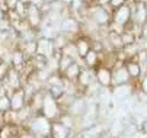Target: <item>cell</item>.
<instances>
[{
	"instance_id": "obj_1",
	"label": "cell",
	"mask_w": 147,
	"mask_h": 138,
	"mask_svg": "<svg viewBox=\"0 0 147 138\" xmlns=\"http://www.w3.org/2000/svg\"><path fill=\"white\" fill-rule=\"evenodd\" d=\"M88 17L93 21L98 26H109L112 19V10L109 7H103L99 5H92L88 7Z\"/></svg>"
},
{
	"instance_id": "obj_2",
	"label": "cell",
	"mask_w": 147,
	"mask_h": 138,
	"mask_svg": "<svg viewBox=\"0 0 147 138\" xmlns=\"http://www.w3.org/2000/svg\"><path fill=\"white\" fill-rule=\"evenodd\" d=\"M29 128L35 132L36 137L47 138V137H50L51 121L48 118H45L44 115H34L29 121Z\"/></svg>"
},
{
	"instance_id": "obj_3",
	"label": "cell",
	"mask_w": 147,
	"mask_h": 138,
	"mask_svg": "<svg viewBox=\"0 0 147 138\" xmlns=\"http://www.w3.org/2000/svg\"><path fill=\"white\" fill-rule=\"evenodd\" d=\"M60 113H61V109H60L58 102L48 92H45L42 108H41V115H44L45 118H48L50 121H57L60 118Z\"/></svg>"
},
{
	"instance_id": "obj_4",
	"label": "cell",
	"mask_w": 147,
	"mask_h": 138,
	"mask_svg": "<svg viewBox=\"0 0 147 138\" xmlns=\"http://www.w3.org/2000/svg\"><path fill=\"white\" fill-rule=\"evenodd\" d=\"M112 23H117L119 26L127 28L131 23V6L127 2L125 5L119 6L118 9L112 10V19H111Z\"/></svg>"
},
{
	"instance_id": "obj_5",
	"label": "cell",
	"mask_w": 147,
	"mask_h": 138,
	"mask_svg": "<svg viewBox=\"0 0 147 138\" xmlns=\"http://www.w3.org/2000/svg\"><path fill=\"white\" fill-rule=\"evenodd\" d=\"M125 83H131V77L124 66V61H117L115 66L112 67V87L125 84Z\"/></svg>"
},
{
	"instance_id": "obj_6",
	"label": "cell",
	"mask_w": 147,
	"mask_h": 138,
	"mask_svg": "<svg viewBox=\"0 0 147 138\" xmlns=\"http://www.w3.org/2000/svg\"><path fill=\"white\" fill-rule=\"evenodd\" d=\"M42 13H41V10H39V6H36V5H32V3H29L28 5V9H26V21H28V23H29V26L31 28H34V29H38V28H41V25H42Z\"/></svg>"
},
{
	"instance_id": "obj_7",
	"label": "cell",
	"mask_w": 147,
	"mask_h": 138,
	"mask_svg": "<svg viewBox=\"0 0 147 138\" xmlns=\"http://www.w3.org/2000/svg\"><path fill=\"white\" fill-rule=\"evenodd\" d=\"M95 78L100 87H112V70L109 67H105V66L96 67Z\"/></svg>"
},
{
	"instance_id": "obj_8",
	"label": "cell",
	"mask_w": 147,
	"mask_h": 138,
	"mask_svg": "<svg viewBox=\"0 0 147 138\" xmlns=\"http://www.w3.org/2000/svg\"><path fill=\"white\" fill-rule=\"evenodd\" d=\"M88 100H86V97H76V99L73 100V103L69 106L67 112L69 115H71L73 118H80L86 113L88 111Z\"/></svg>"
},
{
	"instance_id": "obj_9",
	"label": "cell",
	"mask_w": 147,
	"mask_h": 138,
	"mask_svg": "<svg viewBox=\"0 0 147 138\" xmlns=\"http://www.w3.org/2000/svg\"><path fill=\"white\" fill-rule=\"evenodd\" d=\"M55 48H54V44H53V39H47V38H38L36 39V54L38 55H42L45 57L47 60L53 57Z\"/></svg>"
},
{
	"instance_id": "obj_10",
	"label": "cell",
	"mask_w": 147,
	"mask_h": 138,
	"mask_svg": "<svg viewBox=\"0 0 147 138\" xmlns=\"http://www.w3.org/2000/svg\"><path fill=\"white\" fill-rule=\"evenodd\" d=\"M71 132L73 131L69 127H66L58 119L57 121H51V131H50V137L51 138H70Z\"/></svg>"
},
{
	"instance_id": "obj_11",
	"label": "cell",
	"mask_w": 147,
	"mask_h": 138,
	"mask_svg": "<svg viewBox=\"0 0 147 138\" xmlns=\"http://www.w3.org/2000/svg\"><path fill=\"white\" fill-rule=\"evenodd\" d=\"M9 97H10L12 111H15V112L20 111V109L26 105V93H25V90H24L22 87L13 90V93H12Z\"/></svg>"
},
{
	"instance_id": "obj_12",
	"label": "cell",
	"mask_w": 147,
	"mask_h": 138,
	"mask_svg": "<svg viewBox=\"0 0 147 138\" xmlns=\"http://www.w3.org/2000/svg\"><path fill=\"white\" fill-rule=\"evenodd\" d=\"M93 82H96V78H95V70L88 68V67H83L82 71H80V74H79V77H77V82H76L77 86L86 90V87L90 86Z\"/></svg>"
},
{
	"instance_id": "obj_13",
	"label": "cell",
	"mask_w": 147,
	"mask_h": 138,
	"mask_svg": "<svg viewBox=\"0 0 147 138\" xmlns=\"http://www.w3.org/2000/svg\"><path fill=\"white\" fill-rule=\"evenodd\" d=\"M111 92H112V96L115 100H125L127 97L131 96L133 93V84L131 83H125V84H119V86H114L111 87Z\"/></svg>"
},
{
	"instance_id": "obj_14",
	"label": "cell",
	"mask_w": 147,
	"mask_h": 138,
	"mask_svg": "<svg viewBox=\"0 0 147 138\" xmlns=\"http://www.w3.org/2000/svg\"><path fill=\"white\" fill-rule=\"evenodd\" d=\"M74 44H76V48H77V52H79V57L83 58L90 50H92V41L85 36V35H80L74 39Z\"/></svg>"
},
{
	"instance_id": "obj_15",
	"label": "cell",
	"mask_w": 147,
	"mask_h": 138,
	"mask_svg": "<svg viewBox=\"0 0 147 138\" xmlns=\"http://www.w3.org/2000/svg\"><path fill=\"white\" fill-rule=\"evenodd\" d=\"M124 66H125V68H127V71H128V74L131 77V80H134V78H140L143 76L141 67L137 63L136 58H130V60H127V61L124 63Z\"/></svg>"
},
{
	"instance_id": "obj_16",
	"label": "cell",
	"mask_w": 147,
	"mask_h": 138,
	"mask_svg": "<svg viewBox=\"0 0 147 138\" xmlns=\"http://www.w3.org/2000/svg\"><path fill=\"white\" fill-rule=\"evenodd\" d=\"M82 60H83V66L88 67V68H92V70H95L96 67H99V66H100V58H99V54H98L96 51H93V50H90L85 57L82 58Z\"/></svg>"
},
{
	"instance_id": "obj_17",
	"label": "cell",
	"mask_w": 147,
	"mask_h": 138,
	"mask_svg": "<svg viewBox=\"0 0 147 138\" xmlns=\"http://www.w3.org/2000/svg\"><path fill=\"white\" fill-rule=\"evenodd\" d=\"M82 66L79 64V63H73L64 73H63L61 76H63V78H66V80H69V82H73V83H76L77 82V77H79V74H80V71H82Z\"/></svg>"
},
{
	"instance_id": "obj_18",
	"label": "cell",
	"mask_w": 147,
	"mask_h": 138,
	"mask_svg": "<svg viewBox=\"0 0 147 138\" xmlns=\"http://www.w3.org/2000/svg\"><path fill=\"white\" fill-rule=\"evenodd\" d=\"M137 39H138V36H137L133 31H130V29H125V31L121 33V41H122L124 47H128V45L136 44Z\"/></svg>"
},
{
	"instance_id": "obj_19",
	"label": "cell",
	"mask_w": 147,
	"mask_h": 138,
	"mask_svg": "<svg viewBox=\"0 0 147 138\" xmlns=\"http://www.w3.org/2000/svg\"><path fill=\"white\" fill-rule=\"evenodd\" d=\"M73 63H74L73 58H70V57H67V55L63 54V55L60 57V60H58V73L63 74V73H64V71H66Z\"/></svg>"
},
{
	"instance_id": "obj_20",
	"label": "cell",
	"mask_w": 147,
	"mask_h": 138,
	"mask_svg": "<svg viewBox=\"0 0 147 138\" xmlns=\"http://www.w3.org/2000/svg\"><path fill=\"white\" fill-rule=\"evenodd\" d=\"M122 132H124V124H122L119 119H115V121H114V124L109 127V131H108V134H109L111 137L117 138V137H119Z\"/></svg>"
},
{
	"instance_id": "obj_21",
	"label": "cell",
	"mask_w": 147,
	"mask_h": 138,
	"mask_svg": "<svg viewBox=\"0 0 147 138\" xmlns=\"http://www.w3.org/2000/svg\"><path fill=\"white\" fill-rule=\"evenodd\" d=\"M10 109H12V106H10V97H9L7 94L2 96V97H0V112L6 113V112H9Z\"/></svg>"
},
{
	"instance_id": "obj_22",
	"label": "cell",
	"mask_w": 147,
	"mask_h": 138,
	"mask_svg": "<svg viewBox=\"0 0 147 138\" xmlns=\"http://www.w3.org/2000/svg\"><path fill=\"white\" fill-rule=\"evenodd\" d=\"M7 71H9L7 64H6V63H3V61H0V83H2V80H5V78H6Z\"/></svg>"
},
{
	"instance_id": "obj_23",
	"label": "cell",
	"mask_w": 147,
	"mask_h": 138,
	"mask_svg": "<svg viewBox=\"0 0 147 138\" xmlns=\"http://www.w3.org/2000/svg\"><path fill=\"white\" fill-rule=\"evenodd\" d=\"M128 0H111V3H109V9L111 10H115V9H118L119 6H122V5H125Z\"/></svg>"
},
{
	"instance_id": "obj_24",
	"label": "cell",
	"mask_w": 147,
	"mask_h": 138,
	"mask_svg": "<svg viewBox=\"0 0 147 138\" xmlns=\"http://www.w3.org/2000/svg\"><path fill=\"white\" fill-rule=\"evenodd\" d=\"M140 90L147 93V73L140 77Z\"/></svg>"
},
{
	"instance_id": "obj_25",
	"label": "cell",
	"mask_w": 147,
	"mask_h": 138,
	"mask_svg": "<svg viewBox=\"0 0 147 138\" xmlns=\"http://www.w3.org/2000/svg\"><path fill=\"white\" fill-rule=\"evenodd\" d=\"M5 3L7 6L9 10H15L16 9V5L19 3V0H5Z\"/></svg>"
},
{
	"instance_id": "obj_26",
	"label": "cell",
	"mask_w": 147,
	"mask_h": 138,
	"mask_svg": "<svg viewBox=\"0 0 147 138\" xmlns=\"http://www.w3.org/2000/svg\"><path fill=\"white\" fill-rule=\"evenodd\" d=\"M140 38H144L147 39V22L141 26V31H140Z\"/></svg>"
},
{
	"instance_id": "obj_27",
	"label": "cell",
	"mask_w": 147,
	"mask_h": 138,
	"mask_svg": "<svg viewBox=\"0 0 147 138\" xmlns=\"http://www.w3.org/2000/svg\"><path fill=\"white\" fill-rule=\"evenodd\" d=\"M109 3H111V0H98L96 2V5L103 6V7H109Z\"/></svg>"
},
{
	"instance_id": "obj_28",
	"label": "cell",
	"mask_w": 147,
	"mask_h": 138,
	"mask_svg": "<svg viewBox=\"0 0 147 138\" xmlns=\"http://www.w3.org/2000/svg\"><path fill=\"white\" fill-rule=\"evenodd\" d=\"M140 129H141V132H144V134H147V118L141 122V125H140Z\"/></svg>"
},
{
	"instance_id": "obj_29",
	"label": "cell",
	"mask_w": 147,
	"mask_h": 138,
	"mask_svg": "<svg viewBox=\"0 0 147 138\" xmlns=\"http://www.w3.org/2000/svg\"><path fill=\"white\" fill-rule=\"evenodd\" d=\"M29 3L36 5V6H41L42 3H47V0H29Z\"/></svg>"
},
{
	"instance_id": "obj_30",
	"label": "cell",
	"mask_w": 147,
	"mask_h": 138,
	"mask_svg": "<svg viewBox=\"0 0 147 138\" xmlns=\"http://www.w3.org/2000/svg\"><path fill=\"white\" fill-rule=\"evenodd\" d=\"M85 2H86L89 6H92V5H96V2H98V0H85Z\"/></svg>"
}]
</instances>
